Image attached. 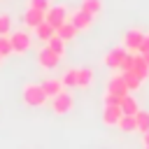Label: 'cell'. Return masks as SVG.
I'll return each instance as SVG.
<instances>
[{"label":"cell","instance_id":"cell-27","mask_svg":"<svg viewBox=\"0 0 149 149\" xmlns=\"http://www.w3.org/2000/svg\"><path fill=\"white\" fill-rule=\"evenodd\" d=\"M121 100H123V98H119V95H114V93H105V105H116V107H121Z\"/></svg>","mask_w":149,"mask_h":149},{"label":"cell","instance_id":"cell-7","mask_svg":"<svg viewBox=\"0 0 149 149\" xmlns=\"http://www.w3.org/2000/svg\"><path fill=\"white\" fill-rule=\"evenodd\" d=\"M9 37H12V44H14V54H26L30 49V35L26 30H16Z\"/></svg>","mask_w":149,"mask_h":149},{"label":"cell","instance_id":"cell-18","mask_svg":"<svg viewBox=\"0 0 149 149\" xmlns=\"http://www.w3.org/2000/svg\"><path fill=\"white\" fill-rule=\"evenodd\" d=\"M79 9H84V12H88L91 16H95V14L102 12V0H81Z\"/></svg>","mask_w":149,"mask_h":149},{"label":"cell","instance_id":"cell-23","mask_svg":"<svg viewBox=\"0 0 149 149\" xmlns=\"http://www.w3.org/2000/svg\"><path fill=\"white\" fill-rule=\"evenodd\" d=\"M0 54L7 58L14 54V44H12V37L9 35H0Z\"/></svg>","mask_w":149,"mask_h":149},{"label":"cell","instance_id":"cell-22","mask_svg":"<svg viewBox=\"0 0 149 149\" xmlns=\"http://www.w3.org/2000/svg\"><path fill=\"white\" fill-rule=\"evenodd\" d=\"M135 121H137V130H140V133H147V130H149V112L140 109V112L135 114Z\"/></svg>","mask_w":149,"mask_h":149},{"label":"cell","instance_id":"cell-32","mask_svg":"<svg viewBox=\"0 0 149 149\" xmlns=\"http://www.w3.org/2000/svg\"><path fill=\"white\" fill-rule=\"evenodd\" d=\"M144 149H149V147H144Z\"/></svg>","mask_w":149,"mask_h":149},{"label":"cell","instance_id":"cell-30","mask_svg":"<svg viewBox=\"0 0 149 149\" xmlns=\"http://www.w3.org/2000/svg\"><path fill=\"white\" fill-rule=\"evenodd\" d=\"M142 56H144V61H147V63H149V54H142Z\"/></svg>","mask_w":149,"mask_h":149},{"label":"cell","instance_id":"cell-28","mask_svg":"<svg viewBox=\"0 0 149 149\" xmlns=\"http://www.w3.org/2000/svg\"><path fill=\"white\" fill-rule=\"evenodd\" d=\"M140 54H149V35H144V40H142V47H140Z\"/></svg>","mask_w":149,"mask_h":149},{"label":"cell","instance_id":"cell-29","mask_svg":"<svg viewBox=\"0 0 149 149\" xmlns=\"http://www.w3.org/2000/svg\"><path fill=\"white\" fill-rule=\"evenodd\" d=\"M142 137H144V147H149V130H147V133H142Z\"/></svg>","mask_w":149,"mask_h":149},{"label":"cell","instance_id":"cell-2","mask_svg":"<svg viewBox=\"0 0 149 149\" xmlns=\"http://www.w3.org/2000/svg\"><path fill=\"white\" fill-rule=\"evenodd\" d=\"M72 107H74V98H72V93H68V91H63V93H58L56 98H51V109H54V114H58V116L72 112Z\"/></svg>","mask_w":149,"mask_h":149},{"label":"cell","instance_id":"cell-6","mask_svg":"<svg viewBox=\"0 0 149 149\" xmlns=\"http://www.w3.org/2000/svg\"><path fill=\"white\" fill-rule=\"evenodd\" d=\"M37 61H40V65H42L44 70H54V68L61 63V56H58L56 51H51L49 47H44V49H40V54H37Z\"/></svg>","mask_w":149,"mask_h":149},{"label":"cell","instance_id":"cell-20","mask_svg":"<svg viewBox=\"0 0 149 149\" xmlns=\"http://www.w3.org/2000/svg\"><path fill=\"white\" fill-rule=\"evenodd\" d=\"M61 81H63V86H65V88H77V68L65 70V72H63V77H61Z\"/></svg>","mask_w":149,"mask_h":149},{"label":"cell","instance_id":"cell-5","mask_svg":"<svg viewBox=\"0 0 149 149\" xmlns=\"http://www.w3.org/2000/svg\"><path fill=\"white\" fill-rule=\"evenodd\" d=\"M68 19H70V14H68V9H65L63 5H54V7L47 12V23H51L54 28L63 26Z\"/></svg>","mask_w":149,"mask_h":149},{"label":"cell","instance_id":"cell-3","mask_svg":"<svg viewBox=\"0 0 149 149\" xmlns=\"http://www.w3.org/2000/svg\"><path fill=\"white\" fill-rule=\"evenodd\" d=\"M128 49L126 47H114L112 51H107V56H105V65L107 68H112V70H119L121 72V65H123V61L128 58Z\"/></svg>","mask_w":149,"mask_h":149},{"label":"cell","instance_id":"cell-26","mask_svg":"<svg viewBox=\"0 0 149 149\" xmlns=\"http://www.w3.org/2000/svg\"><path fill=\"white\" fill-rule=\"evenodd\" d=\"M12 30V19L9 14H0V35H9Z\"/></svg>","mask_w":149,"mask_h":149},{"label":"cell","instance_id":"cell-17","mask_svg":"<svg viewBox=\"0 0 149 149\" xmlns=\"http://www.w3.org/2000/svg\"><path fill=\"white\" fill-rule=\"evenodd\" d=\"M121 112H123V114H130V116H135V114L140 112V105H137V100H135L130 93L121 100Z\"/></svg>","mask_w":149,"mask_h":149},{"label":"cell","instance_id":"cell-24","mask_svg":"<svg viewBox=\"0 0 149 149\" xmlns=\"http://www.w3.org/2000/svg\"><path fill=\"white\" fill-rule=\"evenodd\" d=\"M121 74H123V81H126V86H128L130 91L140 88V84H142V79H140V77H135L130 70H128V72H121Z\"/></svg>","mask_w":149,"mask_h":149},{"label":"cell","instance_id":"cell-10","mask_svg":"<svg viewBox=\"0 0 149 149\" xmlns=\"http://www.w3.org/2000/svg\"><path fill=\"white\" fill-rule=\"evenodd\" d=\"M130 72H133L135 77H140L142 81L149 77V63L144 61V56H142V54H135V56H133V65H130Z\"/></svg>","mask_w":149,"mask_h":149},{"label":"cell","instance_id":"cell-4","mask_svg":"<svg viewBox=\"0 0 149 149\" xmlns=\"http://www.w3.org/2000/svg\"><path fill=\"white\" fill-rule=\"evenodd\" d=\"M142 40H144V33L137 30V28H130V30H126V35H123V47H126L130 54H140Z\"/></svg>","mask_w":149,"mask_h":149},{"label":"cell","instance_id":"cell-25","mask_svg":"<svg viewBox=\"0 0 149 149\" xmlns=\"http://www.w3.org/2000/svg\"><path fill=\"white\" fill-rule=\"evenodd\" d=\"M28 7H30V9H37V12H44V14H47V12H49L54 5H51V0H28Z\"/></svg>","mask_w":149,"mask_h":149},{"label":"cell","instance_id":"cell-16","mask_svg":"<svg viewBox=\"0 0 149 149\" xmlns=\"http://www.w3.org/2000/svg\"><path fill=\"white\" fill-rule=\"evenodd\" d=\"M77 33H79V30H77V26H74V23H72L70 19H68V21H65L63 26H58V28H56V35H58V37H63L65 42H68V40H72V37L77 35Z\"/></svg>","mask_w":149,"mask_h":149},{"label":"cell","instance_id":"cell-31","mask_svg":"<svg viewBox=\"0 0 149 149\" xmlns=\"http://www.w3.org/2000/svg\"><path fill=\"white\" fill-rule=\"evenodd\" d=\"M2 61H5V56H2V54H0V63H2Z\"/></svg>","mask_w":149,"mask_h":149},{"label":"cell","instance_id":"cell-15","mask_svg":"<svg viewBox=\"0 0 149 149\" xmlns=\"http://www.w3.org/2000/svg\"><path fill=\"white\" fill-rule=\"evenodd\" d=\"M93 84V70L91 68H77V88H88Z\"/></svg>","mask_w":149,"mask_h":149},{"label":"cell","instance_id":"cell-8","mask_svg":"<svg viewBox=\"0 0 149 149\" xmlns=\"http://www.w3.org/2000/svg\"><path fill=\"white\" fill-rule=\"evenodd\" d=\"M107 93H114V95H119V98H126V95L130 93V88H128L126 81H123V74H114V77L109 79Z\"/></svg>","mask_w":149,"mask_h":149},{"label":"cell","instance_id":"cell-9","mask_svg":"<svg viewBox=\"0 0 149 149\" xmlns=\"http://www.w3.org/2000/svg\"><path fill=\"white\" fill-rule=\"evenodd\" d=\"M121 116H123L121 107H116V105H105V107H102V123H107V126H119Z\"/></svg>","mask_w":149,"mask_h":149},{"label":"cell","instance_id":"cell-14","mask_svg":"<svg viewBox=\"0 0 149 149\" xmlns=\"http://www.w3.org/2000/svg\"><path fill=\"white\" fill-rule=\"evenodd\" d=\"M35 37H37V40H42V42L47 44V42H49L51 37H56V28H54L51 23L42 21V23H40L37 28H35Z\"/></svg>","mask_w":149,"mask_h":149},{"label":"cell","instance_id":"cell-21","mask_svg":"<svg viewBox=\"0 0 149 149\" xmlns=\"http://www.w3.org/2000/svg\"><path fill=\"white\" fill-rule=\"evenodd\" d=\"M47 47H49L51 51H56L58 56H63V54H65V40H63V37H58V35H56V37H51V40L47 42Z\"/></svg>","mask_w":149,"mask_h":149},{"label":"cell","instance_id":"cell-13","mask_svg":"<svg viewBox=\"0 0 149 149\" xmlns=\"http://www.w3.org/2000/svg\"><path fill=\"white\" fill-rule=\"evenodd\" d=\"M42 21H47V14L44 12H37V9H26V14H23V23L28 26V28H37Z\"/></svg>","mask_w":149,"mask_h":149},{"label":"cell","instance_id":"cell-1","mask_svg":"<svg viewBox=\"0 0 149 149\" xmlns=\"http://www.w3.org/2000/svg\"><path fill=\"white\" fill-rule=\"evenodd\" d=\"M47 93L42 88V84H26L23 86V102L30 105V107H42L47 102Z\"/></svg>","mask_w":149,"mask_h":149},{"label":"cell","instance_id":"cell-19","mask_svg":"<svg viewBox=\"0 0 149 149\" xmlns=\"http://www.w3.org/2000/svg\"><path fill=\"white\" fill-rule=\"evenodd\" d=\"M119 128H121L123 133H137V121H135V116L123 114L121 121H119Z\"/></svg>","mask_w":149,"mask_h":149},{"label":"cell","instance_id":"cell-12","mask_svg":"<svg viewBox=\"0 0 149 149\" xmlns=\"http://www.w3.org/2000/svg\"><path fill=\"white\" fill-rule=\"evenodd\" d=\"M42 88H44V93H47V98H56L58 93H63V91H65V86H63V81H61V79H54V77H49V79H44V81H42Z\"/></svg>","mask_w":149,"mask_h":149},{"label":"cell","instance_id":"cell-11","mask_svg":"<svg viewBox=\"0 0 149 149\" xmlns=\"http://www.w3.org/2000/svg\"><path fill=\"white\" fill-rule=\"evenodd\" d=\"M70 21L77 26V30H86V28L93 23V16H91L88 12H84V9H77L74 14H70Z\"/></svg>","mask_w":149,"mask_h":149}]
</instances>
